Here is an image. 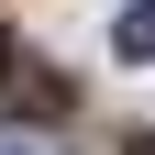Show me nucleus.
<instances>
[{"label": "nucleus", "instance_id": "nucleus-1", "mask_svg": "<svg viewBox=\"0 0 155 155\" xmlns=\"http://www.w3.org/2000/svg\"><path fill=\"white\" fill-rule=\"evenodd\" d=\"M111 45H122V55H133V67H155V0H133L122 22H111Z\"/></svg>", "mask_w": 155, "mask_h": 155}, {"label": "nucleus", "instance_id": "nucleus-2", "mask_svg": "<svg viewBox=\"0 0 155 155\" xmlns=\"http://www.w3.org/2000/svg\"><path fill=\"white\" fill-rule=\"evenodd\" d=\"M133 155H155V144H133Z\"/></svg>", "mask_w": 155, "mask_h": 155}]
</instances>
